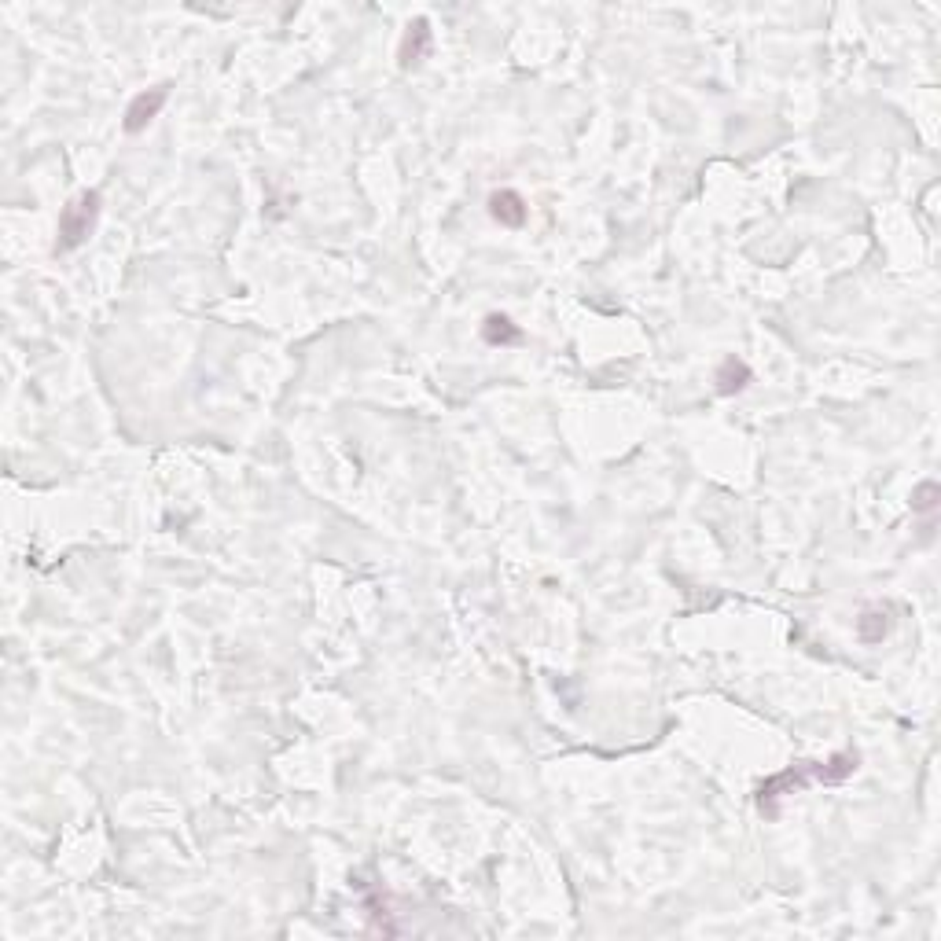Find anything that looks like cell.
Returning a JSON list of instances; mask_svg holds the SVG:
<instances>
[{"label":"cell","instance_id":"obj_2","mask_svg":"<svg viewBox=\"0 0 941 941\" xmlns=\"http://www.w3.org/2000/svg\"><path fill=\"white\" fill-rule=\"evenodd\" d=\"M100 217V192H81L59 217V250H78Z\"/></svg>","mask_w":941,"mask_h":941},{"label":"cell","instance_id":"obj_4","mask_svg":"<svg viewBox=\"0 0 941 941\" xmlns=\"http://www.w3.org/2000/svg\"><path fill=\"white\" fill-rule=\"evenodd\" d=\"M431 45H434L431 23H427V19H412V23L405 26L401 48H397V63H401L405 70H409V67H420L423 59L431 56Z\"/></svg>","mask_w":941,"mask_h":941},{"label":"cell","instance_id":"obj_3","mask_svg":"<svg viewBox=\"0 0 941 941\" xmlns=\"http://www.w3.org/2000/svg\"><path fill=\"white\" fill-rule=\"evenodd\" d=\"M166 100H170V85H155V89L133 96V100H129V107H125L122 129L129 133V137L144 133V129H148V125L159 118V111L166 107Z\"/></svg>","mask_w":941,"mask_h":941},{"label":"cell","instance_id":"obj_1","mask_svg":"<svg viewBox=\"0 0 941 941\" xmlns=\"http://www.w3.org/2000/svg\"><path fill=\"white\" fill-rule=\"evenodd\" d=\"M857 761H861V754H857V750H846V754H835L828 765H824V761H805V765H794V769H787V772H780V776H772V780L761 783V787H758V809L769 820H776V817H780L776 798H783V794H794V791H805L809 783H842L846 776H853V772H857Z\"/></svg>","mask_w":941,"mask_h":941},{"label":"cell","instance_id":"obj_7","mask_svg":"<svg viewBox=\"0 0 941 941\" xmlns=\"http://www.w3.org/2000/svg\"><path fill=\"white\" fill-rule=\"evenodd\" d=\"M886 633H890V614L883 607H864L861 618H857V636L864 644H883Z\"/></svg>","mask_w":941,"mask_h":941},{"label":"cell","instance_id":"obj_9","mask_svg":"<svg viewBox=\"0 0 941 941\" xmlns=\"http://www.w3.org/2000/svg\"><path fill=\"white\" fill-rule=\"evenodd\" d=\"M938 500H941L938 482H919L916 493H912V511H919V515H930V511L938 508Z\"/></svg>","mask_w":941,"mask_h":941},{"label":"cell","instance_id":"obj_8","mask_svg":"<svg viewBox=\"0 0 941 941\" xmlns=\"http://www.w3.org/2000/svg\"><path fill=\"white\" fill-rule=\"evenodd\" d=\"M482 339L489 342V346H508V342H519L522 331L511 324V317H504V313H489L486 324H482Z\"/></svg>","mask_w":941,"mask_h":941},{"label":"cell","instance_id":"obj_6","mask_svg":"<svg viewBox=\"0 0 941 941\" xmlns=\"http://www.w3.org/2000/svg\"><path fill=\"white\" fill-rule=\"evenodd\" d=\"M750 379H754L750 364L739 361V357H728V361H721V368H717V394H721V397L739 394V390H743Z\"/></svg>","mask_w":941,"mask_h":941},{"label":"cell","instance_id":"obj_5","mask_svg":"<svg viewBox=\"0 0 941 941\" xmlns=\"http://www.w3.org/2000/svg\"><path fill=\"white\" fill-rule=\"evenodd\" d=\"M526 199H522L515 188H500V192L489 195V217L504 228H522L526 225Z\"/></svg>","mask_w":941,"mask_h":941}]
</instances>
